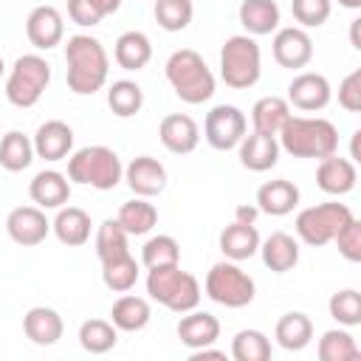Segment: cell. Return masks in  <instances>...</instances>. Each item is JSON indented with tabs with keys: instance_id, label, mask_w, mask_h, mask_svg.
Masks as SVG:
<instances>
[{
	"instance_id": "6da1fadb",
	"label": "cell",
	"mask_w": 361,
	"mask_h": 361,
	"mask_svg": "<svg viewBox=\"0 0 361 361\" xmlns=\"http://www.w3.org/2000/svg\"><path fill=\"white\" fill-rule=\"evenodd\" d=\"M65 65H68V87L76 96H93L107 85L110 76V56L104 45L90 34H73L65 45Z\"/></svg>"
},
{
	"instance_id": "7a4b0ae2",
	"label": "cell",
	"mask_w": 361,
	"mask_h": 361,
	"mask_svg": "<svg viewBox=\"0 0 361 361\" xmlns=\"http://www.w3.org/2000/svg\"><path fill=\"white\" fill-rule=\"evenodd\" d=\"M279 149L293 158H327L338 152V130L322 116H293L276 133Z\"/></svg>"
},
{
	"instance_id": "3957f363",
	"label": "cell",
	"mask_w": 361,
	"mask_h": 361,
	"mask_svg": "<svg viewBox=\"0 0 361 361\" xmlns=\"http://www.w3.org/2000/svg\"><path fill=\"white\" fill-rule=\"evenodd\" d=\"M166 82L175 90V96L186 104H203L214 96V73L203 62V56L195 48H178L169 54L164 65Z\"/></svg>"
},
{
	"instance_id": "277c9868",
	"label": "cell",
	"mask_w": 361,
	"mask_h": 361,
	"mask_svg": "<svg viewBox=\"0 0 361 361\" xmlns=\"http://www.w3.org/2000/svg\"><path fill=\"white\" fill-rule=\"evenodd\" d=\"M68 180L110 192L124 180V164L116 149L104 144H90L68 155Z\"/></svg>"
},
{
	"instance_id": "5b68a950",
	"label": "cell",
	"mask_w": 361,
	"mask_h": 361,
	"mask_svg": "<svg viewBox=\"0 0 361 361\" xmlns=\"http://www.w3.org/2000/svg\"><path fill=\"white\" fill-rule=\"evenodd\" d=\"M147 293L152 302L164 305L172 313H186L200 305V282L195 274L183 271L180 262L149 268L147 274Z\"/></svg>"
},
{
	"instance_id": "8992f818",
	"label": "cell",
	"mask_w": 361,
	"mask_h": 361,
	"mask_svg": "<svg viewBox=\"0 0 361 361\" xmlns=\"http://www.w3.org/2000/svg\"><path fill=\"white\" fill-rule=\"evenodd\" d=\"M262 76V51L254 37L234 34L220 48V79L231 90H248Z\"/></svg>"
},
{
	"instance_id": "52a82bcc",
	"label": "cell",
	"mask_w": 361,
	"mask_h": 361,
	"mask_svg": "<svg viewBox=\"0 0 361 361\" xmlns=\"http://www.w3.org/2000/svg\"><path fill=\"white\" fill-rule=\"evenodd\" d=\"M353 209L347 203H338V200H327V203H319V206H307L296 214V237L310 245V248H322L327 243L336 240V234L353 220Z\"/></svg>"
},
{
	"instance_id": "ba28073f",
	"label": "cell",
	"mask_w": 361,
	"mask_h": 361,
	"mask_svg": "<svg viewBox=\"0 0 361 361\" xmlns=\"http://www.w3.org/2000/svg\"><path fill=\"white\" fill-rule=\"evenodd\" d=\"M51 82V65L45 56L39 54H23L14 59L11 71H8V79H6V99L8 104L25 110V107H34L45 87Z\"/></svg>"
},
{
	"instance_id": "9c48e42d",
	"label": "cell",
	"mask_w": 361,
	"mask_h": 361,
	"mask_svg": "<svg viewBox=\"0 0 361 361\" xmlns=\"http://www.w3.org/2000/svg\"><path fill=\"white\" fill-rule=\"evenodd\" d=\"M203 290L212 302L223 305V307H245L254 302L257 296V285L254 279L231 259H223V262H214L206 274V282H203Z\"/></svg>"
},
{
	"instance_id": "30bf717a",
	"label": "cell",
	"mask_w": 361,
	"mask_h": 361,
	"mask_svg": "<svg viewBox=\"0 0 361 361\" xmlns=\"http://www.w3.org/2000/svg\"><path fill=\"white\" fill-rule=\"evenodd\" d=\"M248 133V118L240 107L234 104H214L209 113H206V121H203V138L212 149H220V152H228L234 149L243 135Z\"/></svg>"
},
{
	"instance_id": "8fae6325",
	"label": "cell",
	"mask_w": 361,
	"mask_h": 361,
	"mask_svg": "<svg viewBox=\"0 0 361 361\" xmlns=\"http://www.w3.org/2000/svg\"><path fill=\"white\" fill-rule=\"evenodd\" d=\"M271 51H274V59H276L279 68L302 71V68H307L310 59H313V39H310L307 28L285 25V28H276V31H274Z\"/></svg>"
},
{
	"instance_id": "7c38bea8",
	"label": "cell",
	"mask_w": 361,
	"mask_h": 361,
	"mask_svg": "<svg viewBox=\"0 0 361 361\" xmlns=\"http://www.w3.org/2000/svg\"><path fill=\"white\" fill-rule=\"evenodd\" d=\"M288 104L302 110V113H319L330 104L333 99V87L327 82L324 73H316V71H302L290 79L288 85Z\"/></svg>"
},
{
	"instance_id": "4fadbf2b",
	"label": "cell",
	"mask_w": 361,
	"mask_h": 361,
	"mask_svg": "<svg viewBox=\"0 0 361 361\" xmlns=\"http://www.w3.org/2000/svg\"><path fill=\"white\" fill-rule=\"evenodd\" d=\"M48 231H51V220L39 206H17L6 217V234L23 248L39 245L48 237Z\"/></svg>"
},
{
	"instance_id": "5bb4252c",
	"label": "cell",
	"mask_w": 361,
	"mask_h": 361,
	"mask_svg": "<svg viewBox=\"0 0 361 361\" xmlns=\"http://www.w3.org/2000/svg\"><path fill=\"white\" fill-rule=\"evenodd\" d=\"M25 37L37 51H51L65 39V20L56 6H37L25 17Z\"/></svg>"
},
{
	"instance_id": "9a60e30c",
	"label": "cell",
	"mask_w": 361,
	"mask_h": 361,
	"mask_svg": "<svg viewBox=\"0 0 361 361\" xmlns=\"http://www.w3.org/2000/svg\"><path fill=\"white\" fill-rule=\"evenodd\" d=\"M158 138L172 155H189L200 144V127L186 113H169L158 124Z\"/></svg>"
},
{
	"instance_id": "2e32d148",
	"label": "cell",
	"mask_w": 361,
	"mask_h": 361,
	"mask_svg": "<svg viewBox=\"0 0 361 361\" xmlns=\"http://www.w3.org/2000/svg\"><path fill=\"white\" fill-rule=\"evenodd\" d=\"M124 180L133 195L155 197L166 189V166L152 155H138L124 166Z\"/></svg>"
},
{
	"instance_id": "e0dca14e",
	"label": "cell",
	"mask_w": 361,
	"mask_h": 361,
	"mask_svg": "<svg viewBox=\"0 0 361 361\" xmlns=\"http://www.w3.org/2000/svg\"><path fill=\"white\" fill-rule=\"evenodd\" d=\"M355 180H358L355 161L341 158L338 152H333V155H327V158L319 161V169H316V186H319L324 195L341 197V195H347V192L355 189Z\"/></svg>"
},
{
	"instance_id": "ac0fdd59",
	"label": "cell",
	"mask_w": 361,
	"mask_h": 361,
	"mask_svg": "<svg viewBox=\"0 0 361 361\" xmlns=\"http://www.w3.org/2000/svg\"><path fill=\"white\" fill-rule=\"evenodd\" d=\"M31 141H34V155L42 161H51V164L65 161L73 152V130H71V124H65L59 118L39 124Z\"/></svg>"
},
{
	"instance_id": "d6986e66",
	"label": "cell",
	"mask_w": 361,
	"mask_h": 361,
	"mask_svg": "<svg viewBox=\"0 0 361 361\" xmlns=\"http://www.w3.org/2000/svg\"><path fill=\"white\" fill-rule=\"evenodd\" d=\"M279 141L276 135H265V133H245L243 141L237 144V155H240V164L248 169V172H268L276 166L279 161Z\"/></svg>"
},
{
	"instance_id": "ffe728a7",
	"label": "cell",
	"mask_w": 361,
	"mask_h": 361,
	"mask_svg": "<svg viewBox=\"0 0 361 361\" xmlns=\"http://www.w3.org/2000/svg\"><path fill=\"white\" fill-rule=\"evenodd\" d=\"M175 333L186 350H200V347H209L220 338V322H217V316L195 307V310L180 313Z\"/></svg>"
},
{
	"instance_id": "44dd1931",
	"label": "cell",
	"mask_w": 361,
	"mask_h": 361,
	"mask_svg": "<svg viewBox=\"0 0 361 361\" xmlns=\"http://www.w3.org/2000/svg\"><path fill=\"white\" fill-rule=\"evenodd\" d=\"M23 333L31 344L37 347H51L62 338L65 333V322L62 316L48 307V305H37V307H28L25 316H23Z\"/></svg>"
},
{
	"instance_id": "7402d4cb",
	"label": "cell",
	"mask_w": 361,
	"mask_h": 361,
	"mask_svg": "<svg viewBox=\"0 0 361 361\" xmlns=\"http://www.w3.org/2000/svg\"><path fill=\"white\" fill-rule=\"evenodd\" d=\"M299 186L288 178H276V180H265L257 189V209L262 214L271 217H285L299 206Z\"/></svg>"
},
{
	"instance_id": "603a6c76",
	"label": "cell",
	"mask_w": 361,
	"mask_h": 361,
	"mask_svg": "<svg viewBox=\"0 0 361 361\" xmlns=\"http://www.w3.org/2000/svg\"><path fill=\"white\" fill-rule=\"evenodd\" d=\"M28 197L39 209H59L71 200V180L56 169H42L28 183Z\"/></svg>"
},
{
	"instance_id": "cb8c5ba5",
	"label": "cell",
	"mask_w": 361,
	"mask_h": 361,
	"mask_svg": "<svg viewBox=\"0 0 361 361\" xmlns=\"http://www.w3.org/2000/svg\"><path fill=\"white\" fill-rule=\"evenodd\" d=\"M262 265L274 274H288L299 265V243L288 234V231H274L271 237L259 240V251Z\"/></svg>"
},
{
	"instance_id": "d4e9b609",
	"label": "cell",
	"mask_w": 361,
	"mask_h": 361,
	"mask_svg": "<svg viewBox=\"0 0 361 361\" xmlns=\"http://www.w3.org/2000/svg\"><path fill=\"white\" fill-rule=\"evenodd\" d=\"M90 214L79 206H59L56 209V217L51 223V231L56 234V240L68 248H79L90 240Z\"/></svg>"
},
{
	"instance_id": "484cf974",
	"label": "cell",
	"mask_w": 361,
	"mask_h": 361,
	"mask_svg": "<svg viewBox=\"0 0 361 361\" xmlns=\"http://www.w3.org/2000/svg\"><path fill=\"white\" fill-rule=\"evenodd\" d=\"M220 251L231 262L251 259L259 251V231H257V226L254 223H237V220H231L220 231Z\"/></svg>"
},
{
	"instance_id": "4316f807",
	"label": "cell",
	"mask_w": 361,
	"mask_h": 361,
	"mask_svg": "<svg viewBox=\"0 0 361 361\" xmlns=\"http://www.w3.org/2000/svg\"><path fill=\"white\" fill-rule=\"evenodd\" d=\"M237 17L248 37H265L279 28L282 11L276 0H243L237 8Z\"/></svg>"
},
{
	"instance_id": "83f0119b",
	"label": "cell",
	"mask_w": 361,
	"mask_h": 361,
	"mask_svg": "<svg viewBox=\"0 0 361 361\" xmlns=\"http://www.w3.org/2000/svg\"><path fill=\"white\" fill-rule=\"evenodd\" d=\"M149 319H152L149 302L144 296H133L130 290L121 293L110 307V322L121 333H138V330H144L149 324Z\"/></svg>"
},
{
	"instance_id": "f1b7e54d",
	"label": "cell",
	"mask_w": 361,
	"mask_h": 361,
	"mask_svg": "<svg viewBox=\"0 0 361 361\" xmlns=\"http://www.w3.org/2000/svg\"><path fill=\"white\" fill-rule=\"evenodd\" d=\"M274 338L282 350L288 353H299L305 350L310 341H313V322L307 313L302 310H290V313H282L276 327H274Z\"/></svg>"
},
{
	"instance_id": "f546056e",
	"label": "cell",
	"mask_w": 361,
	"mask_h": 361,
	"mask_svg": "<svg viewBox=\"0 0 361 361\" xmlns=\"http://www.w3.org/2000/svg\"><path fill=\"white\" fill-rule=\"evenodd\" d=\"M113 59L121 71H141L149 65L152 59V42L144 31H124L118 39H116V48H113Z\"/></svg>"
},
{
	"instance_id": "4dcf8cb0",
	"label": "cell",
	"mask_w": 361,
	"mask_h": 361,
	"mask_svg": "<svg viewBox=\"0 0 361 361\" xmlns=\"http://www.w3.org/2000/svg\"><path fill=\"white\" fill-rule=\"evenodd\" d=\"M116 220H118V226H121L130 237H144V234H149V231L155 228V223H158V209L149 203V197H138V195H135L133 200L121 203Z\"/></svg>"
},
{
	"instance_id": "1f68e13d",
	"label": "cell",
	"mask_w": 361,
	"mask_h": 361,
	"mask_svg": "<svg viewBox=\"0 0 361 361\" xmlns=\"http://www.w3.org/2000/svg\"><path fill=\"white\" fill-rule=\"evenodd\" d=\"M288 118H290V104L282 96H262L251 107V127L265 135H276Z\"/></svg>"
},
{
	"instance_id": "d6a6232c",
	"label": "cell",
	"mask_w": 361,
	"mask_h": 361,
	"mask_svg": "<svg viewBox=\"0 0 361 361\" xmlns=\"http://www.w3.org/2000/svg\"><path fill=\"white\" fill-rule=\"evenodd\" d=\"M31 161H34V141L20 130H8L0 138V166L6 172H23L31 166Z\"/></svg>"
},
{
	"instance_id": "836d02e7",
	"label": "cell",
	"mask_w": 361,
	"mask_h": 361,
	"mask_svg": "<svg viewBox=\"0 0 361 361\" xmlns=\"http://www.w3.org/2000/svg\"><path fill=\"white\" fill-rule=\"evenodd\" d=\"M130 234L118 226V220L107 217L99 228H96V257L99 262H113V259H121L130 254Z\"/></svg>"
},
{
	"instance_id": "e575fe53",
	"label": "cell",
	"mask_w": 361,
	"mask_h": 361,
	"mask_svg": "<svg viewBox=\"0 0 361 361\" xmlns=\"http://www.w3.org/2000/svg\"><path fill=\"white\" fill-rule=\"evenodd\" d=\"M116 341H118V330L107 319H87V322L79 324V344L90 355L110 353L116 347Z\"/></svg>"
},
{
	"instance_id": "d590c367",
	"label": "cell",
	"mask_w": 361,
	"mask_h": 361,
	"mask_svg": "<svg viewBox=\"0 0 361 361\" xmlns=\"http://www.w3.org/2000/svg\"><path fill=\"white\" fill-rule=\"evenodd\" d=\"M316 353H319L322 361H358L361 358V347L355 344L353 333L344 330V327L324 330L322 338H319Z\"/></svg>"
},
{
	"instance_id": "8d00e7d4",
	"label": "cell",
	"mask_w": 361,
	"mask_h": 361,
	"mask_svg": "<svg viewBox=\"0 0 361 361\" xmlns=\"http://www.w3.org/2000/svg\"><path fill=\"white\" fill-rule=\"evenodd\" d=\"M107 107L118 118H133L144 107V90L133 79H118L107 87Z\"/></svg>"
},
{
	"instance_id": "74e56055",
	"label": "cell",
	"mask_w": 361,
	"mask_h": 361,
	"mask_svg": "<svg viewBox=\"0 0 361 361\" xmlns=\"http://www.w3.org/2000/svg\"><path fill=\"white\" fill-rule=\"evenodd\" d=\"M231 358L234 361H268L271 358V338L262 330L245 327L231 338Z\"/></svg>"
},
{
	"instance_id": "f35d334b",
	"label": "cell",
	"mask_w": 361,
	"mask_h": 361,
	"mask_svg": "<svg viewBox=\"0 0 361 361\" xmlns=\"http://www.w3.org/2000/svg\"><path fill=\"white\" fill-rule=\"evenodd\" d=\"M102 282L107 290L113 293H127L135 288L138 282V259L133 254L121 257V259H113V262H104L102 265Z\"/></svg>"
},
{
	"instance_id": "ab89813d",
	"label": "cell",
	"mask_w": 361,
	"mask_h": 361,
	"mask_svg": "<svg viewBox=\"0 0 361 361\" xmlns=\"http://www.w3.org/2000/svg\"><path fill=\"white\" fill-rule=\"evenodd\" d=\"M155 23L164 28V31H183L192 17H195V3L192 0H155Z\"/></svg>"
},
{
	"instance_id": "60d3db41",
	"label": "cell",
	"mask_w": 361,
	"mask_h": 361,
	"mask_svg": "<svg viewBox=\"0 0 361 361\" xmlns=\"http://www.w3.org/2000/svg\"><path fill=\"white\" fill-rule=\"evenodd\" d=\"M141 262H144L147 271H149V268H161V265H175V262H180V245H178V240L169 237V234H155V237H149V240L144 243V248H141Z\"/></svg>"
},
{
	"instance_id": "b9f144b4",
	"label": "cell",
	"mask_w": 361,
	"mask_h": 361,
	"mask_svg": "<svg viewBox=\"0 0 361 361\" xmlns=\"http://www.w3.org/2000/svg\"><path fill=\"white\" fill-rule=\"evenodd\" d=\"M327 310L341 327H355V324H361V293L355 288L336 290L327 302Z\"/></svg>"
},
{
	"instance_id": "7bdbcfd3",
	"label": "cell",
	"mask_w": 361,
	"mask_h": 361,
	"mask_svg": "<svg viewBox=\"0 0 361 361\" xmlns=\"http://www.w3.org/2000/svg\"><path fill=\"white\" fill-rule=\"evenodd\" d=\"M333 3L330 0H290V14L299 28H319L330 20Z\"/></svg>"
},
{
	"instance_id": "ee69618b",
	"label": "cell",
	"mask_w": 361,
	"mask_h": 361,
	"mask_svg": "<svg viewBox=\"0 0 361 361\" xmlns=\"http://www.w3.org/2000/svg\"><path fill=\"white\" fill-rule=\"evenodd\" d=\"M338 245V254L347 259V262H361V223L353 217L333 240Z\"/></svg>"
},
{
	"instance_id": "f6af8a7d",
	"label": "cell",
	"mask_w": 361,
	"mask_h": 361,
	"mask_svg": "<svg viewBox=\"0 0 361 361\" xmlns=\"http://www.w3.org/2000/svg\"><path fill=\"white\" fill-rule=\"evenodd\" d=\"M338 104L347 113H361V68L347 73L338 85Z\"/></svg>"
},
{
	"instance_id": "bcb514c9",
	"label": "cell",
	"mask_w": 361,
	"mask_h": 361,
	"mask_svg": "<svg viewBox=\"0 0 361 361\" xmlns=\"http://www.w3.org/2000/svg\"><path fill=\"white\" fill-rule=\"evenodd\" d=\"M68 17L82 28H93V25H99L104 20V14L96 6V0H68Z\"/></svg>"
},
{
	"instance_id": "7dc6e473",
	"label": "cell",
	"mask_w": 361,
	"mask_h": 361,
	"mask_svg": "<svg viewBox=\"0 0 361 361\" xmlns=\"http://www.w3.org/2000/svg\"><path fill=\"white\" fill-rule=\"evenodd\" d=\"M257 214H259L257 203H254V206H251V203L234 206V220H237V223H257Z\"/></svg>"
},
{
	"instance_id": "c3c4849f",
	"label": "cell",
	"mask_w": 361,
	"mask_h": 361,
	"mask_svg": "<svg viewBox=\"0 0 361 361\" xmlns=\"http://www.w3.org/2000/svg\"><path fill=\"white\" fill-rule=\"evenodd\" d=\"M189 358H192V361H203V358H220V361H223L226 353H223V350H214V347L209 344V347H200V350H189Z\"/></svg>"
},
{
	"instance_id": "681fc988",
	"label": "cell",
	"mask_w": 361,
	"mask_h": 361,
	"mask_svg": "<svg viewBox=\"0 0 361 361\" xmlns=\"http://www.w3.org/2000/svg\"><path fill=\"white\" fill-rule=\"evenodd\" d=\"M358 31H361V20L355 17V20L350 23V42H353L355 51H361V37H358Z\"/></svg>"
},
{
	"instance_id": "f907efd6",
	"label": "cell",
	"mask_w": 361,
	"mask_h": 361,
	"mask_svg": "<svg viewBox=\"0 0 361 361\" xmlns=\"http://www.w3.org/2000/svg\"><path fill=\"white\" fill-rule=\"evenodd\" d=\"M96 6H99L102 14L107 17V14H116V11L121 8V0H96Z\"/></svg>"
},
{
	"instance_id": "816d5d0a",
	"label": "cell",
	"mask_w": 361,
	"mask_h": 361,
	"mask_svg": "<svg viewBox=\"0 0 361 361\" xmlns=\"http://www.w3.org/2000/svg\"><path fill=\"white\" fill-rule=\"evenodd\" d=\"M358 138H361V130L353 133V147H350V161H358Z\"/></svg>"
},
{
	"instance_id": "f5cc1de1",
	"label": "cell",
	"mask_w": 361,
	"mask_h": 361,
	"mask_svg": "<svg viewBox=\"0 0 361 361\" xmlns=\"http://www.w3.org/2000/svg\"><path fill=\"white\" fill-rule=\"evenodd\" d=\"M338 6H344V8H353V11H358V8H361V0H338Z\"/></svg>"
},
{
	"instance_id": "db71d44e",
	"label": "cell",
	"mask_w": 361,
	"mask_h": 361,
	"mask_svg": "<svg viewBox=\"0 0 361 361\" xmlns=\"http://www.w3.org/2000/svg\"><path fill=\"white\" fill-rule=\"evenodd\" d=\"M6 73V62H3V56H0V76Z\"/></svg>"
}]
</instances>
